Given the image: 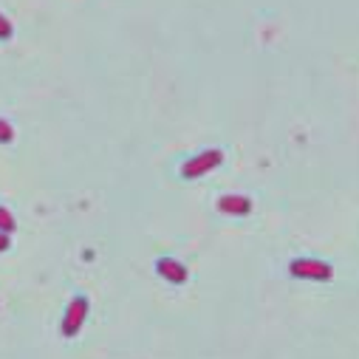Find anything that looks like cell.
Segmentation results:
<instances>
[{"instance_id": "obj_6", "label": "cell", "mask_w": 359, "mask_h": 359, "mask_svg": "<svg viewBox=\"0 0 359 359\" xmlns=\"http://www.w3.org/2000/svg\"><path fill=\"white\" fill-rule=\"evenodd\" d=\"M15 226H18V221H15V215L6 210V207H0V232H15Z\"/></svg>"}, {"instance_id": "obj_2", "label": "cell", "mask_w": 359, "mask_h": 359, "mask_svg": "<svg viewBox=\"0 0 359 359\" xmlns=\"http://www.w3.org/2000/svg\"><path fill=\"white\" fill-rule=\"evenodd\" d=\"M221 161H224V153H221V150H204V153L193 156V158L182 167V175H184V178H201V175L212 172L215 167H221Z\"/></svg>"}, {"instance_id": "obj_1", "label": "cell", "mask_w": 359, "mask_h": 359, "mask_svg": "<svg viewBox=\"0 0 359 359\" xmlns=\"http://www.w3.org/2000/svg\"><path fill=\"white\" fill-rule=\"evenodd\" d=\"M289 272H292V278L317 280V283L334 278V269L328 263H323V260H314V257H297V260H292L289 263Z\"/></svg>"}, {"instance_id": "obj_8", "label": "cell", "mask_w": 359, "mask_h": 359, "mask_svg": "<svg viewBox=\"0 0 359 359\" xmlns=\"http://www.w3.org/2000/svg\"><path fill=\"white\" fill-rule=\"evenodd\" d=\"M15 34V29H12V23H9V18L0 12V40H9Z\"/></svg>"}, {"instance_id": "obj_3", "label": "cell", "mask_w": 359, "mask_h": 359, "mask_svg": "<svg viewBox=\"0 0 359 359\" xmlns=\"http://www.w3.org/2000/svg\"><path fill=\"white\" fill-rule=\"evenodd\" d=\"M85 317H88V297H74L71 306L65 309V317H62V337H76L85 325Z\"/></svg>"}, {"instance_id": "obj_5", "label": "cell", "mask_w": 359, "mask_h": 359, "mask_svg": "<svg viewBox=\"0 0 359 359\" xmlns=\"http://www.w3.org/2000/svg\"><path fill=\"white\" fill-rule=\"evenodd\" d=\"M218 210H221L224 215H238V218H243V215L252 212V201H249L246 196H224V198L218 201Z\"/></svg>"}, {"instance_id": "obj_4", "label": "cell", "mask_w": 359, "mask_h": 359, "mask_svg": "<svg viewBox=\"0 0 359 359\" xmlns=\"http://www.w3.org/2000/svg\"><path fill=\"white\" fill-rule=\"evenodd\" d=\"M156 272L164 278V280H170V283H175V286H182V283H187V266L184 263H178L175 257H161L158 263H156Z\"/></svg>"}, {"instance_id": "obj_9", "label": "cell", "mask_w": 359, "mask_h": 359, "mask_svg": "<svg viewBox=\"0 0 359 359\" xmlns=\"http://www.w3.org/2000/svg\"><path fill=\"white\" fill-rule=\"evenodd\" d=\"M6 249H9V235L0 232V252H6Z\"/></svg>"}, {"instance_id": "obj_7", "label": "cell", "mask_w": 359, "mask_h": 359, "mask_svg": "<svg viewBox=\"0 0 359 359\" xmlns=\"http://www.w3.org/2000/svg\"><path fill=\"white\" fill-rule=\"evenodd\" d=\"M15 139V130H12V125L6 122V119H0V144H9Z\"/></svg>"}]
</instances>
